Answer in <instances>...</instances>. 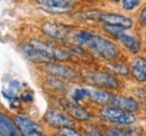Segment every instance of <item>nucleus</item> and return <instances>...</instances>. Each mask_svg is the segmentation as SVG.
<instances>
[{
    "mask_svg": "<svg viewBox=\"0 0 146 136\" xmlns=\"http://www.w3.org/2000/svg\"><path fill=\"white\" fill-rule=\"evenodd\" d=\"M84 47L92 55L105 62H111L124 58V53L119 44L104 34L92 32L91 36L88 39Z\"/></svg>",
    "mask_w": 146,
    "mask_h": 136,
    "instance_id": "f257e3e1",
    "label": "nucleus"
},
{
    "mask_svg": "<svg viewBox=\"0 0 146 136\" xmlns=\"http://www.w3.org/2000/svg\"><path fill=\"white\" fill-rule=\"evenodd\" d=\"M80 72L81 81L90 87L106 89L112 92H118L124 87L121 79L115 76L106 66L104 69L83 68L80 70Z\"/></svg>",
    "mask_w": 146,
    "mask_h": 136,
    "instance_id": "f03ea898",
    "label": "nucleus"
},
{
    "mask_svg": "<svg viewBox=\"0 0 146 136\" xmlns=\"http://www.w3.org/2000/svg\"><path fill=\"white\" fill-rule=\"evenodd\" d=\"M28 42L36 48L37 52L46 62L69 63L73 61L72 54L62 44L53 43L45 38H38V37H33Z\"/></svg>",
    "mask_w": 146,
    "mask_h": 136,
    "instance_id": "7ed1b4c3",
    "label": "nucleus"
},
{
    "mask_svg": "<svg viewBox=\"0 0 146 136\" xmlns=\"http://www.w3.org/2000/svg\"><path fill=\"white\" fill-rule=\"evenodd\" d=\"M74 29L75 27L72 25L55 20H46L39 26V31L43 38L57 44L69 42Z\"/></svg>",
    "mask_w": 146,
    "mask_h": 136,
    "instance_id": "20e7f679",
    "label": "nucleus"
},
{
    "mask_svg": "<svg viewBox=\"0 0 146 136\" xmlns=\"http://www.w3.org/2000/svg\"><path fill=\"white\" fill-rule=\"evenodd\" d=\"M99 118L111 126H133L138 121L137 114L128 113L113 106H104L98 109Z\"/></svg>",
    "mask_w": 146,
    "mask_h": 136,
    "instance_id": "39448f33",
    "label": "nucleus"
},
{
    "mask_svg": "<svg viewBox=\"0 0 146 136\" xmlns=\"http://www.w3.org/2000/svg\"><path fill=\"white\" fill-rule=\"evenodd\" d=\"M39 70L45 76L61 79L68 83H78L81 81V72L73 65L62 62H46L39 66Z\"/></svg>",
    "mask_w": 146,
    "mask_h": 136,
    "instance_id": "423d86ee",
    "label": "nucleus"
},
{
    "mask_svg": "<svg viewBox=\"0 0 146 136\" xmlns=\"http://www.w3.org/2000/svg\"><path fill=\"white\" fill-rule=\"evenodd\" d=\"M56 105L61 109H63L75 123L87 124V123H90L93 119L92 113L86 106H83L82 103L74 102L66 96H61L57 98Z\"/></svg>",
    "mask_w": 146,
    "mask_h": 136,
    "instance_id": "0eeeda50",
    "label": "nucleus"
},
{
    "mask_svg": "<svg viewBox=\"0 0 146 136\" xmlns=\"http://www.w3.org/2000/svg\"><path fill=\"white\" fill-rule=\"evenodd\" d=\"M37 7L48 15H66L75 11L80 0H33Z\"/></svg>",
    "mask_w": 146,
    "mask_h": 136,
    "instance_id": "6e6552de",
    "label": "nucleus"
},
{
    "mask_svg": "<svg viewBox=\"0 0 146 136\" xmlns=\"http://www.w3.org/2000/svg\"><path fill=\"white\" fill-rule=\"evenodd\" d=\"M121 50L127 52L130 56L142 54L144 51V39L142 38L141 33L135 34L131 33V31H120L115 37Z\"/></svg>",
    "mask_w": 146,
    "mask_h": 136,
    "instance_id": "1a4fd4ad",
    "label": "nucleus"
},
{
    "mask_svg": "<svg viewBox=\"0 0 146 136\" xmlns=\"http://www.w3.org/2000/svg\"><path fill=\"white\" fill-rule=\"evenodd\" d=\"M42 119L46 126H48L50 128H53L55 131H60L61 128H64V127L75 126V124H76L57 105L50 106L46 109V111L44 113Z\"/></svg>",
    "mask_w": 146,
    "mask_h": 136,
    "instance_id": "9d476101",
    "label": "nucleus"
},
{
    "mask_svg": "<svg viewBox=\"0 0 146 136\" xmlns=\"http://www.w3.org/2000/svg\"><path fill=\"white\" fill-rule=\"evenodd\" d=\"M98 24H108V25H116L120 26L126 31H133L136 27L135 18L125 13L118 11H107L102 10L99 15Z\"/></svg>",
    "mask_w": 146,
    "mask_h": 136,
    "instance_id": "9b49d317",
    "label": "nucleus"
},
{
    "mask_svg": "<svg viewBox=\"0 0 146 136\" xmlns=\"http://www.w3.org/2000/svg\"><path fill=\"white\" fill-rule=\"evenodd\" d=\"M110 106L117 107V108L123 109V110L128 111V113L138 114V113L142 111L143 102L133 95L121 94V92H113L111 101H110Z\"/></svg>",
    "mask_w": 146,
    "mask_h": 136,
    "instance_id": "f8f14e48",
    "label": "nucleus"
},
{
    "mask_svg": "<svg viewBox=\"0 0 146 136\" xmlns=\"http://www.w3.org/2000/svg\"><path fill=\"white\" fill-rule=\"evenodd\" d=\"M14 121L21 136H48L39 123L25 115H15Z\"/></svg>",
    "mask_w": 146,
    "mask_h": 136,
    "instance_id": "ddd939ff",
    "label": "nucleus"
},
{
    "mask_svg": "<svg viewBox=\"0 0 146 136\" xmlns=\"http://www.w3.org/2000/svg\"><path fill=\"white\" fill-rule=\"evenodd\" d=\"M130 79L137 84H146V55L138 54L130 56L129 61Z\"/></svg>",
    "mask_w": 146,
    "mask_h": 136,
    "instance_id": "4468645a",
    "label": "nucleus"
},
{
    "mask_svg": "<svg viewBox=\"0 0 146 136\" xmlns=\"http://www.w3.org/2000/svg\"><path fill=\"white\" fill-rule=\"evenodd\" d=\"M113 92L106 90V89H100V88H94L89 86V97L88 101L98 107H104L110 105L111 98Z\"/></svg>",
    "mask_w": 146,
    "mask_h": 136,
    "instance_id": "2eb2a0df",
    "label": "nucleus"
},
{
    "mask_svg": "<svg viewBox=\"0 0 146 136\" xmlns=\"http://www.w3.org/2000/svg\"><path fill=\"white\" fill-rule=\"evenodd\" d=\"M106 136H145L143 129L133 126H106L104 128Z\"/></svg>",
    "mask_w": 146,
    "mask_h": 136,
    "instance_id": "dca6fc26",
    "label": "nucleus"
},
{
    "mask_svg": "<svg viewBox=\"0 0 146 136\" xmlns=\"http://www.w3.org/2000/svg\"><path fill=\"white\" fill-rule=\"evenodd\" d=\"M19 52L23 54V56L26 58L28 62L35 65H43L46 63V61L40 56V54L37 52V50L29 43V42H21L18 45Z\"/></svg>",
    "mask_w": 146,
    "mask_h": 136,
    "instance_id": "f3484780",
    "label": "nucleus"
},
{
    "mask_svg": "<svg viewBox=\"0 0 146 136\" xmlns=\"http://www.w3.org/2000/svg\"><path fill=\"white\" fill-rule=\"evenodd\" d=\"M0 136H21L14 118L0 109Z\"/></svg>",
    "mask_w": 146,
    "mask_h": 136,
    "instance_id": "a211bd4d",
    "label": "nucleus"
},
{
    "mask_svg": "<svg viewBox=\"0 0 146 136\" xmlns=\"http://www.w3.org/2000/svg\"><path fill=\"white\" fill-rule=\"evenodd\" d=\"M106 68L120 79H130V70L128 62L124 61V58H118L116 61L107 62Z\"/></svg>",
    "mask_w": 146,
    "mask_h": 136,
    "instance_id": "6ab92c4d",
    "label": "nucleus"
},
{
    "mask_svg": "<svg viewBox=\"0 0 146 136\" xmlns=\"http://www.w3.org/2000/svg\"><path fill=\"white\" fill-rule=\"evenodd\" d=\"M66 97L74 102L82 103L83 101H88L89 97V86H75L73 88H68Z\"/></svg>",
    "mask_w": 146,
    "mask_h": 136,
    "instance_id": "aec40b11",
    "label": "nucleus"
},
{
    "mask_svg": "<svg viewBox=\"0 0 146 136\" xmlns=\"http://www.w3.org/2000/svg\"><path fill=\"white\" fill-rule=\"evenodd\" d=\"M44 86L48 91L55 92V94H65L68 88H69L68 82H65L61 79L55 78V77H51V76H45Z\"/></svg>",
    "mask_w": 146,
    "mask_h": 136,
    "instance_id": "412c9836",
    "label": "nucleus"
},
{
    "mask_svg": "<svg viewBox=\"0 0 146 136\" xmlns=\"http://www.w3.org/2000/svg\"><path fill=\"white\" fill-rule=\"evenodd\" d=\"M119 6L123 13L130 15L133 13H136L143 6V0H123Z\"/></svg>",
    "mask_w": 146,
    "mask_h": 136,
    "instance_id": "4be33fe9",
    "label": "nucleus"
},
{
    "mask_svg": "<svg viewBox=\"0 0 146 136\" xmlns=\"http://www.w3.org/2000/svg\"><path fill=\"white\" fill-rule=\"evenodd\" d=\"M135 23H136V27H138L139 29L146 27V3H144V5L136 11Z\"/></svg>",
    "mask_w": 146,
    "mask_h": 136,
    "instance_id": "5701e85b",
    "label": "nucleus"
},
{
    "mask_svg": "<svg viewBox=\"0 0 146 136\" xmlns=\"http://www.w3.org/2000/svg\"><path fill=\"white\" fill-rule=\"evenodd\" d=\"M82 133L84 136H106L104 131L99 129L96 125H90V124L83 126Z\"/></svg>",
    "mask_w": 146,
    "mask_h": 136,
    "instance_id": "b1692460",
    "label": "nucleus"
},
{
    "mask_svg": "<svg viewBox=\"0 0 146 136\" xmlns=\"http://www.w3.org/2000/svg\"><path fill=\"white\" fill-rule=\"evenodd\" d=\"M6 89H8L10 92H13L14 95L16 96H19V94L23 91V84L19 82L18 80H9L7 82V87Z\"/></svg>",
    "mask_w": 146,
    "mask_h": 136,
    "instance_id": "393cba45",
    "label": "nucleus"
},
{
    "mask_svg": "<svg viewBox=\"0 0 146 136\" xmlns=\"http://www.w3.org/2000/svg\"><path fill=\"white\" fill-rule=\"evenodd\" d=\"M58 134L62 136H84L82 132H80L75 126H70V127H64L57 131Z\"/></svg>",
    "mask_w": 146,
    "mask_h": 136,
    "instance_id": "a878e982",
    "label": "nucleus"
},
{
    "mask_svg": "<svg viewBox=\"0 0 146 136\" xmlns=\"http://www.w3.org/2000/svg\"><path fill=\"white\" fill-rule=\"evenodd\" d=\"M19 100L21 103L24 105H28V103H32L34 101V92L29 89L27 90H23L20 94H19Z\"/></svg>",
    "mask_w": 146,
    "mask_h": 136,
    "instance_id": "bb28decb",
    "label": "nucleus"
},
{
    "mask_svg": "<svg viewBox=\"0 0 146 136\" xmlns=\"http://www.w3.org/2000/svg\"><path fill=\"white\" fill-rule=\"evenodd\" d=\"M141 36H142V38L144 39V42H146V27L141 29Z\"/></svg>",
    "mask_w": 146,
    "mask_h": 136,
    "instance_id": "cd10ccee",
    "label": "nucleus"
},
{
    "mask_svg": "<svg viewBox=\"0 0 146 136\" xmlns=\"http://www.w3.org/2000/svg\"><path fill=\"white\" fill-rule=\"evenodd\" d=\"M110 3H112V5H119L123 0H108Z\"/></svg>",
    "mask_w": 146,
    "mask_h": 136,
    "instance_id": "c85d7f7f",
    "label": "nucleus"
},
{
    "mask_svg": "<svg viewBox=\"0 0 146 136\" xmlns=\"http://www.w3.org/2000/svg\"><path fill=\"white\" fill-rule=\"evenodd\" d=\"M143 53L146 55V42H144V51H143Z\"/></svg>",
    "mask_w": 146,
    "mask_h": 136,
    "instance_id": "c756f323",
    "label": "nucleus"
},
{
    "mask_svg": "<svg viewBox=\"0 0 146 136\" xmlns=\"http://www.w3.org/2000/svg\"><path fill=\"white\" fill-rule=\"evenodd\" d=\"M52 136H62L61 134H58V133H55V134H53Z\"/></svg>",
    "mask_w": 146,
    "mask_h": 136,
    "instance_id": "7c9ffc66",
    "label": "nucleus"
},
{
    "mask_svg": "<svg viewBox=\"0 0 146 136\" xmlns=\"http://www.w3.org/2000/svg\"><path fill=\"white\" fill-rule=\"evenodd\" d=\"M0 1H1V0H0Z\"/></svg>",
    "mask_w": 146,
    "mask_h": 136,
    "instance_id": "2f4dec72",
    "label": "nucleus"
}]
</instances>
